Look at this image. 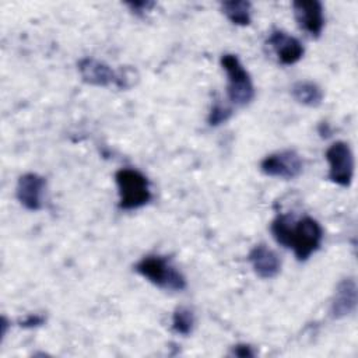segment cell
I'll list each match as a JSON object with an SVG mask.
<instances>
[{
    "instance_id": "obj_1",
    "label": "cell",
    "mask_w": 358,
    "mask_h": 358,
    "mask_svg": "<svg viewBox=\"0 0 358 358\" xmlns=\"http://www.w3.org/2000/svg\"><path fill=\"white\" fill-rule=\"evenodd\" d=\"M270 232L278 245L292 249L298 262L317 252L324 236L319 221L309 215L295 220L291 214H278L270 224Z\"/></svg>"
},
{
    "instance_id": "obj_2",
    "label": "cell",
    "mask_w": 358,
    "mask_h": 358,
    "mask_svg": "<svg viewBox=\"0 0 358 358\" xmlns=\"http://www.w3.org/2000/svg\"><path fill=\"white\" fill-rule=\"evenodd\" d=\"M134 271L165 291L178 292L186 288L185 275L166 256L147 255L134 264Z\"/></svg>"
},
{
    "instance_id": "obj_3",
    "label": "cell",
    "mask_w": 358,
    "mask_h": 358,
    "mask_svg": "<svg viewBox=\"0 0 358 358\" xmlns=\"http://www.w3.org/2000/svg\"><path fill=\"white\" fill-rule=\"evenodd\" d=\"M119 193V208L129 211L148 204L152 199L150 182L145 175L133 168H122L115 173Z\"/></svg>"
},
{
    "instance_id": "obj_4",
    "label": "cell",
    "mask_w": 358,
    "mask_h": 358,
    "mask_svg": "<svg viewBox=\"0 0 358 358\" xmlns=\"http://www.w3.org/2000/svg\"><path fill=\"white\" fill-rule=\"evenodd\" d=\"M221 66L227 73L228 99L236 106H246L255 98V85L249 71L236 55L225 53L221 56Z\"/></svg>"
},
{
    "instance_id": "obj_5",
    "label": "cell",
    "mask_w": 358,
    "mask_h": 358,
    "mask_svg": "<svg viewBox=\"0 0 358 358\" xmlns=\"http://www.w3.org/2000/svg\"><path fill=\"white\" fill-rule=\"evenodd\" d=\"M324 157L329 162V180L341 187H350L354 178V154L350 145L345 141H334Z\"/></svg>"
},
{
    "instance_id": "obj_6",
    "label": "cell",
    "mask_w": 358,
    "mask_h": 358,
    "mask_svg": "<svg viewBox=\"0 0 358 358\" xmlns=\"http://www.w3.org/2000/svg\"><path fill=\"white\" fill-rule=\"evenodd\" d=\"M260 171L266 176L289 180L302 173L303 161L296 151L282 150L266 155L260 162Z\"/></svg>"
},
{
    "instance_id": "obj_7",
    "label": "cell",
    "mask_w": 358,
    "mask_h": 358,
    "mask_svg": "<svg viewBox=\"0 0 358 358\" xmlns=\"http://www.w3.org/2000/svg\"><path fill=\"white\" fill-rule=\"evenodd\" d=\"M292 11L298 27L312 38H319L324 28L323 4L317 0H296Z\"/></svg>"
},
{
    "instance_id": "obj_8",
    "label": "cell",
    "mask_w": 358,
    "mask_h": 358,
    "mask_svg": "<svg viewBox=\"0 0 358 358\" xmlns=\"http://www.w3.org/2000/svg\"><path fill=\"white\" fill-rule=\"evenodd\" d=\"M45 189L46 179L35 172H28L18 178L15 186V197L24 208L29 211H38L42 208Z\"/></svg>"
},
{
    "instance_id": "obj_9",
    "label": "cell",
    "mask_w": 358,
    "mask_h": 358,
    "mask_svg": "<svg viewBox=\"0 0 358 358\" xmlns=\"http://www.w3.org/2000/svg\"><path fill=\"white\" fill-rule=\"evenodd\" d=\"M267 42L282 66H292L298 63L305 53V48L301 41L281 29H274Z\"/></svg>"
},
{
    "instance_id": "obj_10",
    "label": "cell",
    "mask_w": 358,
    "mask_h": 358,
    "mask_svg": "<svg viewBox=\"0 0 358 358\" xmlns=\"http://www.w3.org/2000/svg\"><path fill=\"white\" fill-rule=\"evenodd\" d=\"M248 260L256 275L263 280H271L281 271V259L278 253L266 243L255 245L248 253Z\"/></svg>"
},
{
    "instance_id": "obj_11",
    "label": "cell",
    "mask_w": 358,
    "mask_h": 358,
    "mask_svg": "<svg viewBox=\"0 0 358 358\" xmlns=\"http://www.w3.org/2000/svg\"><path fill=\"white\" fill-rule=\"evenodd\" d=\"M358 303V288L352 277L343 278L334 291L330 303V316L333 319H343L355 312Z\"/></svg>"
},
{
    "instance_id": "obj_12",
    "label": "cell",
    "mask_w": 358,
    "mask_h": 358,
    "mask_svg": "<svg viewBox=\"0 0 358 358\" xmlns=\"http://www.w3.org/2000/svg\"><path fill=\"white\" fill-rule=\"evenodd\" d=\"M77 66L81 80L85 84L94 87H108L110 84L115 85L116 70H112L105 62L94 57H83Z\"/></svg>"
},
{
    "instance_id": "obj_13",
    "label": "cell",
    "mask_w": 358,
    "mask_h": 358,
    "mask_svg": "<svg viewBox=\"0 0 358 358\" xmlns=\"http://www.w3.org/2000/svg\"><path fill=\"white\" fill-rule=\"evenodd\" d=\"M291 95L292 98L305 106H319L323 101V91L322 88L313 83V81H296L292 87H291Z\"/></svg>"
},
{
    "instance_id": "obj_14",
    "label": "cell",
    "mask_w": 358,
    "mask_h": 358,
    "mask_svg": "<svg viewBox=\"0 0 358 358\" xmlns=\"http://www.w3.org/2000/svg\"><path fill=\"white\" fill-rule=\"evenodd\" d=\"M222 14L235 25L246 27L252 21V4L246 0H232L221 3Z\"/></svg>"
},
{
    "instance_id": "obj_15",
    "label": "cell",
    "mask_w": 358,
    "mask_h": 358,
    "mask_svg": "<svg viewBox=\"0 0 358 358\" xmlns=\"http://www.w3.org/2000/svg\"><path fill=\"white\" fill-rule=\"evenodd\" d=\"M196 317L193 309L180 305L172 313V330L180 336H189L194 329Z\"/></svg>"
},
{
    "instance_id": "obj_16",
    "label": "cell",
    "mask_w": 358,
    "mask_h": 358,
    "mask_svg": "<svg viewBox=\"0 0 358 358\" xmlns=\"http://www.w3.org/2000/svg\"><path fill=\"white\" fill-rule=\"evenodd\" d=\"M231 116H232V109L227 105H222L220 101H215L211 105V109L207 116V122L210 126L215 127V126H220V124L225 123L227 120H229Z\"/></svg>"
},
{
    "instance_id": "obj_17",
    "label": "cell",
    "mask_w": 358,
    "mask_h": 358,
    "mask_svg": "<svg viewBox=\"0 0 358 358\" xmlns=\"http://www.w3.org/2000/svg\"><path fill=\"white\" fill-rule=\"evenodd\" d=\"M138 81V73L134 67L124 66L116 70V81L115 87L119 90H129Z\"/></svg>"
},
{
    "instance_id": "obj_18",
    "label": "cell",
    "mask_w": 358,
    "mask_h": 358,
    "mask_svg": "<svg viewBox=\"0 0 358 358\" xmlns=\"http://www.w3.org/2000/svg\"><path fill=\"white\" fill-rule=\"evenodd\" d=\"M126 6L130 8V11L136 15H144L147 11L154 7L152 1H134V3H126Z\"/></svg>"
},
{
    "instance_id": "obj_19",
    "label": "cell",
    "mask_w": 358,
    "mask_h": 358,
    "mask_svg": "<svg viewBox=\"0 0 358 358\" xmlns=\"http://www.w3.org/2000/svg\"><path fill=\"white\" fill-rule=\"evenodd\" d=\"M43 322H45V317L42 315L31 313V315H27L22 320H20V326L21 327H36V326L43 324Z\"/></svg>"
},
{
    "instance_id": "obj_20",
    "label": "cell",
    "mask_w": 358,
    "mask_h": 358,
    "mask_svg": "<svg viewBox=\"0 0 358 358\" xmlns=\"http://www.w3.org/2000/svg\"><path fill=\"white\" fill-rule=\"evenodd\" d=\"M232 354L239 358H250L255 357V351L249 344H236L232 348Z\"/></svg>"
}]
</instances>
